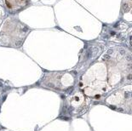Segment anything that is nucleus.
<instances>
[{"label": "nucleus", "mask_w": 132, "mask_h": 131, "mask_svg": "<svg viewBox=\"0 0 132 131\" xmlns=\"http://www.w3.org/2000/svg\"><path fill=\"white\" fill-rule=\"evenodd\" d=\"M23 27V25L15 19L7 20L0 32V42L5 45L20 46V44L24 40L27 32L23 30L15 32V31L21 29Z\"/></svg>", "instance_id": "nucleus-1"}, {"label": "nucleus", "mask_w": 132, "mask_h": 131, "mask_svg": "<svg viewBox=\"0 0 132 131\" xmlns=\"http://www.w3.org/2000/svg\"><path fill=\"white\" fill-rule=\"evenodd\" d=\"M75 74L65 72H55L46 73L42 79L43 87L55 90H69L75 83Z\"/></svg>", "instance_id": "nucleus-2"}, {"label": "nucleus", "mask_w": 132, "mask_h": 131, "mask_svg": "<svg viewBox=\"0 0 132 131\" xmlns=\"http://www.w3.org/2000/svg\"><path fill=\"white\" fill-rule=\"evenodd\" d=\"M106 103L109 107L120 111L130 112L131 109V87L128 85L115 90L106 97Z\"/></svg>", "instance_id": "nucleus-3"}, {"label": "nucleus", "mask_w": 132, "mask_h": 131, "mask_svg": "<svg viewBox=\"0 0 132 131\" xmlns=\"http://www.w3.org/2000/svg\"><path fill=\"white\" fill-rule=\"evenodd\" d=\"M89 100L85 94L80 92H77L67 98V107L69 108L70 114L74 116H78L85 112L89 107Z\"/></svg>", "instance_id": "nucleus-4"}, {"label": "nucleus", "mask_w": 132, "mask_h": 131, "mask_svg": "<svg viewBox=\"0 0 132 131\" xmlns=\"http://www.w3.org/2000/svg\"><path fill=\"white\" fill-rule=\"evenodd\" d=\"M5 5L10 10H17L26 5L27 0H4Z\"/></svg>", "instance_id": "nucleus-5"}, {"label": "nucleus", "mask_w": 132, "mask_h": 131, "mask_svg": "<svg viewBox=\"0 0 132 131\" xmlns=\"http://www.w3.org/2000/svg\"><path fill=\"white\" fill-rule=\"evenodd\" d=\"M3 15H4V12H3V10H2V9H1V7H0V23H1V21H2Z\"/></svg>", "instance_id": "nucleus-6"}]
</instances>
